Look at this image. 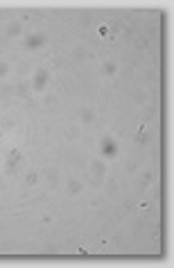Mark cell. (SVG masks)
<instances>
[{"label": "cell", "mask_w": 174, "mask_h": 268, "mask_svg": "<svg viewBox=\"0 0 174 268\" xmlns=\"http://www.w3.org/2000/svg\"><path fill=\"white\" fill-rule=\"evenodd\" d=\"M41 41H43V36H32L27 46H30V48H36V46H41Z\"/></svg>", "instance_id": "6da1fadb"}, {"label": "cell", "mask_w": 174, "mask_h": 268, "mask_svg": "<svg viewBox=\"0 0 174 268\" xmlns=\"http://www.w3.org/2000/svg\"><path fill=\"white\" fill-rule=\"evenodd\" d=\"M100 34H102V36H106V34H109V27L102 25V27H100Z\"/></svg>", "instance_id": "7a4b0ae2"}]
</instances>
